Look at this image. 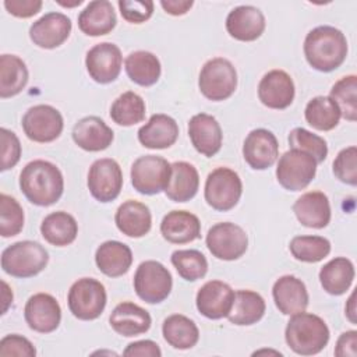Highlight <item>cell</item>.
<instances>
[{
	"label": "cell",
	"mask_w": 357,
	"mask_h": 357,
	"mask_svg": "<svg viewBox=\"0 0 357 357\" xmlns=\"http://www.w3.org/2000/svg\"><path fill=\"white\" fill-rule=\"evenodd\" d=\"M20 188L31 204L50 206L61 198L64 178L56 165L43 159H36L26 163L21 170Z\"/></svg>",
	"instance_id": "1"
},
{
	"label": "cell",
	"mask_w": 357,
	"mask_h": 357,
	"mask_svg": "<svg viewBox=\"0 0 357 357\" xmlns=\"http://www.w3.org/2000/svg\"><path fill=\"white\" fill-rule=\"evenodd\" d=\"M304 56L317 71L331 73L339 68L347 56L344 33L331 25L311 29L304 39Z\"/></svg>",
	"instance_id": "2"
},
{
	"label": "cell",
	"mask_w": 357,
	"mask_h": 357,
	"mask_svg": "<svg viewBox=\"0 0 357 357\" xmlns=\"http://www.w3.org/2000/svg\"><path fill=\"white\" fill-rule=\"evenodd\" d=\"M329 328L321 317L304 311L291 315L284 329L287 346L300 356L322 351L329 342Z\"/></svg>",
	"instance_id": "3"
},
{
	"label": "cell",
	"mask_w": 357,
	"mask_h": 357,
	"mask_svg": "<svg viewBox=\"0 0 357 357\" xmlns=\"http://www.w3.org/2000/svg\"><path fill=\"white\" fill-rule=\"evenodd\" d=\"M49 262L47 250L38 241H17L1 252L3 271L14 278H32L40 273Z\"/></svg>",
	"instance_id": "4"
},
{
	"label": "cell",
	"mask_w": 357,
	"mask_h": 357,
	"mask_svg": "<svg viewBox=\"0 0 357 357\" xmlns=\"http://www.w3.org/2000/svg\"><path fill=\"white\" fill-rule=\"evenodd\" d=\"M198 86L206 99L212 102L226 100L237 88V71L231 61L225 57L211 59L201 68Z\"/></svg>",
	"instance_id": "5"
},
{
	"label": "cell",
	"mask_w": 357,
	"mask_h": 357,
	"mask_svg": "<svg viewBox=\"0 0 357 357\" xmlns=\"http://www.w3.org/2000/svg\"><path fill=\"white\" fill-rule=\"evenodd\" d=\"M106 301L105 286L93 278H81L74 282L67 296L70 312L81 321L99 318L106 307Z\"/></svg>",
	"instance_id": "6"
},
{
	"label": "cell",
	"mask_w": 357,
	"mask_h": 357,
	"mask_svg": "<svg viewBox=\"0 0 357 357\" xmlns=\"http://www.w3.org/2000/svg\"><path fill=\"white\" fill-rule=\"evenodd\" d=\"M243 194L240 176L229 167H216L205 181L204 197L206 204L215 211L226 212L233 209Z\"/></svg>",
	"instance_id": "7"
},
{
	"label": "cell",
	"mask_w": 357,
	"mask_h": 357,
	"mask_svg": "<svg viewBox=\"0 0 357 357\" xmlns=\"http://www.w3.org/2000/svg\"><path fill=\"white\" fill-rule=\"evenodd\" d=\"M172 287V273L163 264L149 259L138 265L134 275V290L142 301L159 304L169 297Z\"/></svg>",
	"instance_id": "8"
},
{
	"label": "cell",
	"mask_w": 357,
	"mask_h": 357,
	"mask_svg": "<svg viewBox=\"0 0 357 357\" xmlns=\"http://www.w3.org/2000/svg\"><path fill=\"white\" fill-rule=\"evenodd\" d=\"M317 160L307 152L293 149L284 152L278 162V183L289 191L304 190L315 177Z\"/></svg>",
	"instance_id": "9"
},
{
	"label": "cell",
	"mask_w": 357,
	"mask_h": 357,
	"mask_svg": "<svg viewBox=\"0 0 357 357\" xmlns=\"http://www.w3.org/2000/svg\"><path fill=\"white\" fill-rule=\"evenodd\" d=\"M172 173V165L162 156L144 155L131 166V184L142 195H155L165 191Z\"/></svg>",
	"instance_id": "10"
},
{
	"label": "cell",
	"mask_w": 357,
	"mask_h": 357,
	"mask_svg": "<svg viewBox=\"0 0 357 357\" xmlns=\"http://www.w3.org/2000/svg\"><path fill=\"white\" fill-rule=\"evenodd\" d=\"M205 243L215 258L234 261L245 254L248 236L241 226L231 222H220L208 230Z\"/></svg>",
	"instance_id": "11"
},
{
	"label": "cell",
	"mask_w": 357,
	"mask_h": 357,
	"mask_svg": "<svg viewBox=\"0 0 357 357\" xmlns=\"http://www.w3.org/2000/svg\"><path fill=\"white\" fill-rule=\"evenodd\" d=\"M21 126L28 139L47 144L60 137L64 121L56 107L50 105H35L25 112Z\"/></svg>",
	"instance_id": "12"
},
{
	"label": "cell",
	"mask_w": 357,
	"mask_h": 357,
	"mask_svg": "<svg viewBox=\"0 0 357 357\" xmlns=\"http://www.w3.org/2000/svg\"><path fill=\"white\" fill-rule=\"evenodd\" d=\"M88 188L99 202L114 201L123 188V173L120 165L110 158L95 160L88 172Z\"/></svg>",
	"instance_id": "13"
},
{
	"label": "cell",
	"mask_w": 357,
	"mask_h": 357,
	"mask_svg": "<svg viewBox=\"0 0 357 357\" xmlns=\"http://www.w3.org/2000/svg\"><path fill=\"white\" fill-rule=\"evenodd\" d=\"M123 56L117 45L102 42L91 47L85 57L89 77L98 84H110L117 79L121 71Z\"/></svg>",
	"instance_id": "14"
},
{
	"label": "cell",
	"mask_w": 357,
	"mask_h": 357,
	"mask_svg": "<svg viewBox=\"0 0 357 357\" xmlns=\"http://www.w3.org/2000/svg\"><path fill=\"white\" fill-rule=\"evenodd\" d=\"M24 318L32 331L50 333L60 325L61 308L52 294L36 293L28 298L24 308Z\"/></svg>",
	"instance_id": "15"
},
{
	"label": "cell",
	"mask_w": 357,
	"mask_h": 357,
	"mask_svg": "<svg viewBox=\"0 0 357 357\" xmlns=\"http://www.w3.org/2000/svg\"><path fill=\"white\" fill-rule=\"evenodd\" d=\"M279 156V144L275 134L266 128L250 131L243 144V158L254 170L271 167Z\"/></svg>",
	"instance_id": "16"
},
{
	"label": "cell",
	"mask_w": 357,
	"mask_h": 357,
	"mask_svg": "<svg viewBox=\"0 0 357 357\" xmlns=\"http://www.w3.org/2000/svg\"><path fill=\"white\" fill-rule=\"evenodd\" d=\"M71 20L63 13H47L29 28V38L38 47L54 49L63 45L71 33Z\"/></svg>",
	"instance_id": "17"
},
{
	"label": "cell",
	"mask_w": 357,
	"mask_h": 357,
	"mask_svg": "<svg viewBox=\"0 0 357 357\" xmlns=\"http://www.w3.org/2000/svg\"><path fill=\"white\" fill-rule=\"evenodd\" d=\"M234 301V290L222 280L206 282L197 293L195 304L201 315L220 319L229 315Z\"/></svg>",
	"instance_id": "18"
},
{
	"label": "cell",
	"mask_w": 357,
	"mask_h": 357,
	"mask_svg": "<svg viewBox=\"0 0 357 357\" xmlns=\"http://www.w3.org/2000/svg\"><path fill=\"white\" fill-rule=\"evenodd\" d=\"M294 82L283 70L268 71L258 84V98L269 109L282 110L289 107L294 99Z\"/></svg>",
	"instance_id": "19"
},
{
	"label": "cell",
	"mask_w": 357,
	"mask_h": 357,
	"mask_svg": "<svg viewBox=\"0 0 357 357\" xmlns=\"http://www.w3.org/2000/svg\"><path fill=\"white\" fill-rule=\"evenodd\" d=\"M188 137L195 151L206 158L215 156L222 148V128L211 114H194L188 121Z\"/></svg>",
	"instance_id": "20"
},
{
	"label": "cell",
	"mask_w": 357,
	"mask_h": 357,
	"mask_svg": "<svg viewBox=\"0 0 357 357\" xmlns=\"http://www.w3.org/2000/svg\"><path fill=\"white\" fill-rule=\"evenodd\" d=\"M265 17L254 6H238L226 18L227 33L240 42L257 40L265 31Z\"/></svg>",
	"instance_id": "21"
},
{
	"label": "cell",
	"mask_w": 357,
	"mask_h": 357,
	"mask_svg": "<svg viewBox=\"0 0 357 357\" xmlns=\"http://www.w3.org/2000/svg\"><path fill=\"white\" fill-rule=\"evenodd\" d=\"M73 141L84 151L100 152L109 148L114 139L113 130L98 116L79 119L73 127Z\"/></svg>",
	"instance_id": "22"
},
{
	"label": "cell",
	"mask_w": 357,
	"mask_h": 357,
	"mask_svg": "<svg viewBox=\"0 0 357 357\" xmlns=\"http://www.w3.org/2000/svg\"><path fill=\"white\" fill-rule=\"evenodd\" d=\"M276 308L283 315H294L305 311L308 305V291L301 279L294 275L280 276L272 287Z\"/></svg>",
	"instance_id": "23"
},
{
	"label": "cell",
	"mask_w": 357,
	"mask_h": 357,
	"mask_svg": "<svg viewBox=\"0 0 357 357\" xmlns=\"http://www.w3.org/2000/svg\"><path fill=\"white\" fill-rule=\"evenodd\" d=\"M109 324L116 333L126 337H132L148 332L152 318L145 308L131 301H123L112 311Z\"/></svg>",
	"instance_id": "24"
},
{
	"label": "cell",
	"mask_w": 357,
	"mask_h": 357,
	"mask_svg": "<svg viewBox=\"0 0 357 357\" xmlns=\"http://www.w3.org/2000/svg\"><path fill=\"white\" fill-rule=\"evenodd\" d=\"M293 212L305 227L324 229L331 222L329 199L322 191H310L298 197L293 204Z\"/></svg>",
	"instance_id": "25"
},
{
	"label": "cell",
	"mask_w": 357,
	"mask_h": 357,
	"mask_svg": "<svg viewBox=\"0 0 357 357\" xmlns=\"http://www.w3.org/2000/svg\"><path fill=\"white\" fill-rule=\"evenodd\" d=\"M178 138V126L176 120L167 114H152L139 130L138 141L148 149L170 148Z\"/></svg>",
	"instance_id": "26"
},
{
	"label": "cell",
	"mask_w": 357,
	"mask_h": 357,
	"mask_svg": "<svg viewBox=\"0 0 357 357\" xmlns=\"http://www.w3.org/2000/svg\"><path fill=\"white\" fill-rule=\"evenodd\" d=\"M117 229L127 237L139 238L149 233L152 226V215L149 208L135 199L123 202L114 215Z\"/></svg>",
	"instance_id": "27"
},
{
	"label": "cell",
	"mask_w": 357,
	"mask_h": 357,
	"mask_svg": "<svg viewBox=\"0 0 357 357\" xmlns=\"http://www.w3.org/2000/svg\"><path fill=\"white\" fill-rule=\"evenodd\" d=\"M160 233L172 244L191 243L201 236V222L188 211H172L162 219Z\"/></svg>",
	"instance_id": "28"
},
{
	"label": "cell",
	"mask_w": 357,
	"mask_h": 357,
	"mask_svg": "<svg viewBox=\"0 0 357 357\" xmlns=\"http://www.w3.org/2000/svg\"><path fill=\"white\" fill-rule=\"evenodd\" d=\"M95 262L98 269L109 276L119 278L128 272L132 264L131 248L117 240L102 243L95 252Z\"/></svg>",
	"instance_id": "29"
},
{
	"label": "cell",
	"mask_w": 357,
	"mask_h": 357,
	"mask_svg": "<svg viewBox=\"0 0 357 357\" xmlns=\"http://www.w3.org/2000/svg\"><path fill=\"white\" fill-rule=\"evenodd\" d=\"M117 18L107 0L91 1L78 15V28L88 36H102L112 32Z\"/></svg>",
	"instance_id": "30"
},
{
	"label": "cell",
	"mask_w": 357,
	"mask_h": 357,
	"mask_svg": "<svg viewBox=\"0 0 357 357\" xmlns=\"http://www.w3.org/2000/svg\"><path fill=\"white\" fill-rule=\"evenodd\" d=\"M199 187V174L194 165L188 162L172 163V173L165 188V194L174 202H187L195 197Z\"/></svg>",
	"instance_id": "31"
},
{
	"label": "cell",
	"mask_w": 357,
	"mask_h": 357,
	"mask_svg": "<svg viewBox=\"0 0 357 357\" xmlns=\"http://www.w3.org/2000/svg\"><path fill=\"white\" fill-rule=\"evenodd\" d=\"M354 280V265L344 257H336L319 271V282L324 290L332 296L344 294Z\"/></svg>",
	"instance_id": "32"
},
{
	"label": "cell",
	"mask_w": 357,
	"mask_h": 357,
	"mask_svg": "<svg viewBox=\"0 0 357 357\" xmlns=\"http://www.w3.org/2000/svg\"><path fill=\"white\" fill-rule=\"evenodd\" d=\"M42 237L52 245H70L78 234V223L75 218L64 211L49 213L40 223Z\"/></svg>",
	"instance_id": "33"
},
{
	"label": "cell",
	"mask_w": 357,
	"mask_h": 357,
	"mask_svg": "<svg viewBox=\"0 0 357 357\" xmlns=\"http://www.w3.org/2000/svg\"><path fill=\"white\" fill-rule=\"evenodd\" d=\"M264 297L252 290L234 291V301L227 319L238 326H248L257 324L265 314Z\"/></svg>",
	"instance_id": "34"
},
{
	"label": "cell",
	"mask_w": 357,
	"mask_h": 357,
	"mask_svg": "<svg viewBox=\"0 0 357 357\" xmlns=\"http://www.w3.org/2000/svg\"><path fill=\"white\" fill-rule=\"evenodd\" d=\"M124 68L128 78L141 86H152L159 81L162 73L159 59L146 50L130 53L124 60Z\"/></svg>",
	"instance_id": "35"
},
{
	"label": "cell",
	"mask_w": 357,
	"mask_h": 357,
	"mask_svg": "<svg viewBox=\"0 0 357 357\" xmlns=\"http://www.w3.org/2000/svg\"><path fill=\"white\" fill-rule=\"evenodd\" d=\"M28 68L22 59L15 54L0 56V98L7 99L18 95L28 84Z\"/></svg>",
	"instance_id": "36"
},
{
	"label": "cell",
	"mask_w": 357,
	"mask_h": 357,
	"mask_svg": "<svg viewBox=\"0 0 357 357\" xmlns=\"http://www.w3.org/2000/svg\"><path fill=\"white\" fill-rule=\"evenodd\" d=\"M162 335L167 344L178 350L194 347L199 339V331L195 322L181 314H173L163 321Z\"/></svg>",
	"instance_id": "37"
},
{
	"label": "cell",
	"mask_w": 357,
	"mask_h": 357,
	"mask_svg": "<svg viewBox=\"0 0 357 357\" xmlns=\"http://www.w3.org/2000/svg\"><path fill=\"white\" fill-rule=\"evenodd\" d=\"M307 123L318 131L333 130L340 120V112L336 103L329 96L312 98L304 110Z\"/></svg>",
	"instance_id": "38"
},
{
	"label": "cell",
	"mask_w": 357,
	"mask_h": 357,
	"mask_svg": "<svg viewBox=\"0 0 357 357\" xmlns=\"http://www.w3.org/2000/svg\"><path fill=\"white\" fill-rule=\"evenodd\" d=\"M110 117L116 124L123 127L141 123L145 119V102L138 93L127 91L112 103Z\"/></svg>",
	"instance_id": "39"
},
{
	"label": "cell",
	"mask_w": 357,
	"mask_h": 357,
	"mask_svg": "<svg viewBox=\"0 0 357 357\" xmlns=\"http://www.w3.org/2000/svg\"><path fill=\"white\" fill-rule=\"evenodd\" d=\"M291 255L301 262H319L331 252V241L321 236H296L289 244Z\"/></svg>",
	"instance_id": "40"
},
{
	"label": "cell",
	"mask_w": 357,
	"mask_h": 357,
	"mask_svg": "<svg viewBox=\"0 0 357 357\" xmlns=\"http://www.w3.org/2000/svg\"><path fill=\"white\" fill-rule=\"evenodd\" d=\"M329 98L339 107L342 117L349 121L357 120V77L354 74L346 75L335 82Z\"/></svg>",
	"instance_id": "41"
},
{
	"label": "cell",
	"mask_w": 357,
	"mask_h": 357,
	"mask_svg": "<svg viewBox=\"0 0 357 357\" xmlns=\"http://www.w3.org/2000/svg\"><path fill=\"white\" fill-rule=\"evenodd\" d=\"M177 273L187 282H195L208 272V261L198 250H177L170 258Z\"/></svg>",
	"instance_id": "42"
},
{
	"label": "cell",
	"mask_w": 357,
	"mask_h": 357,
	"mask_svg": "<svg viewBox=\"0 0 357 357\" xmlns=\"http://www.w3.org/2000/svg\"><path fill=\"white\" fill-rule=\"evenodd\" d=\"M24 227V209L20 202L7 195L0 194V234L1 237L17 236Z\"/></svg>",
	"instance_id": "43"
},
{
	"label": "cell",
	"mask_w": 357,
	"mask_h": 357,
	"mask_svg": "<svg viewBox=\"0 0 357 357\" xmlns=\"http://www.w3.org/2000/svg\"><path fill=\"white\" fill-rule=\"evenodd\" d=\"M289 145L293 149H300L303 152L310 153L317 160V163L324 162L328 156L326 141L322 137L312 134L311 131L303 127H296L290 131Z\"/></svg>",
	"instance_id": "44"
},
{
	"label": "cell",
	"mask_w": 357,
	"mask_h": 357,
	"mask_svg": "<svg viewBox=\"0 0 357 357\" xmlns=\"http://www.w3.org/2000/svg\"><path fill=\"white\" fill-rule=\"evenodd\" d=\"M335 177L349 185L357 184V148L354 145L342 149L333 160Z\"/></svg>",
	"instance_id": "45"
},
{
	"label": "cell",
	"mask_w": 357,
	"mask_h": 357,
	"mask_svg": "<svg viewBox=\"0 0 357 357\" xmlns=\"http://www.w3.org/2000/svg\"><path fill=\"white\" fill-rule=\"evenodd\" d=\"M121 17L131 24H142L153 14V1L151 0H119Z\"/></svg>",
	"instance_id": "46"
},
{
	"label": "cell",
	"mask_w": 357,
	"mask_h": 357,
	"mask_svg": "<svg viewBox=\"0 0 357 357\" xmlns=\"http://www.w3.org/2000/svg\"><path fill=\"white\" fill-rule=\"evenodd\" d=\"M1 137V166L0 170L6 172L11 167H14L21 158V144L15 132L1 128L0 130Z\"/></svg>",
	"instance_id": "47"
},
{
	"label": "cell",
	"mask_w": 357,
	"mask_h": 357,
	"mask_svg": "<svg viewBox=\"0 0 357 357\" xmlns=\"http://www.w3.org/2000/svg\"><path fill=\"white\" fill-rule=\"evenodd\" d=\"M0 356L1 357H10V356L35 357L36 349L26 337L17 333H11V335H6L0 340Z\"/></svg>",
	"instance_id": "48"
},
{
	"label": "cell",
	"mask_w": 357,
	"mask_h": 357,
	"mask_svg": "<svg viewBox=\"0 0 357 357\" xmlns=\"http://www.w3.org/2000/svg\"><path fill=\"white\" fill-rule=\"evenodd\" d=\"M6 10L17 18H29L38 14L42 8L40 0H6Z\"/></svg>",
	"instance_id": "49"
},
{
	"label": "cell",
	"mask_w": 357,
	"mask_h": 357,
	"mask_svg": "<svg viewBox=\"0 0 357 357\" xmlns=\"http://www.w3.org/2000/svg\"><path fill=\"white\" fill-rule=\"evenodd\" d=\"M124 356H139V357H160L162 356V350L159 347V344L153 340H137L132 342L130 344H127V347L123 351Z\"/></svg>",
	"instance_id": "50"
},
{
	"label": "cell",
	"mask_w": 357,
	"mask_h": 357,
	"mask_svg": "<svg viewBox=\"0 0 357 357\" xmlns=\"http://www.w3.org/2000/svg\"><path fill=\"white\" fill-rule=\"evenodd\" d=\"M357 332H343L335 346V356L337 357H356L357 356Z\"/></svg>",
	"instance_id": "51"
},
{
	"label": "cell",
	"mask_w": 357,
	"mask_h": 357,
	"mask_svg": "<svg viewBox=\"0 0 357 357\" xmlns=\"http://www.w3.org/2000/svg\"><path fill=\"white\" fill-rule=\"evenodd\" d=\"M192 0H162L160 6L170 15H184L192 7Z\"/></svg>",
	"instance_id": "52"
},
{
	"label": "cell",
	"mask_w": 357,
	"mask_h": 357,
	"mask_svg": "<svg viewBox=\"0 0 357 357\" xmlns=\"http://www.w3.org/2000/svg\"><path fill=\"white\" fill-rule=\"evenodd\" d=\"M354 298H356V291H353L351 294H350V297H349V300H347V303H346V308H344V311H346V317H347V319L351 322V324H356L357 322V319H356V301H354Z\"/></svg>",
	"instance_id": "53"
},
{
	"label": "cell",
	"mask_w": 357,
	"mask_h": 357,
	"mask_svg": "<svg viewBox=\"0 0 357 357\" xmlns=\"http://www.w3.org/2000/svg\"><path fill=\"white\" fill-rule=\"evenodd\" d=\"M3 284V298H4V308H3V314L7 311L8 304L13 301V291L8 289V284L6 282H1Z\"/></svg>",
	"instance_id": "54"
},
{
	"label": "cell",
	"mask_w": 357,
	"mask_h": 357,
	"mask_svg": "<svg viewBox=\"0 0 357 357\" xmlns=\"http://www.w3.org/2000/svg\"><path fill=\"white\" fill-rule=\"evenodd\" d=\"M57 4L63 6V7H77V6H81L82 4V0H74V1H61V0H57Z\"/></svg>",
	"instance_id": "55"
},
{
	"label": "cell",
	"mask_w": 357,
	"mask_h": 357,
	"mask_svg": "<svg viewBox=\"0 0 357 357\" xmlns=\"http://www.w3.org/2000/svg\"><path fill=\"white\" fill-rule=\"evenodd\" d=\"M259 353H266V350H259V351H255V353H254V356H255V354H259ZM268 353H275V354H279V356H282V353H279V351H269V350H268Z\"/></svg>",
	"instance_id": "56"
}]
</instances>
